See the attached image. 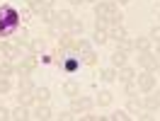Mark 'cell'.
Segmentation results:
<instances>
[{
	"label": "cell",
	"instance_id": "7a4b0ae2",
	"mask_svg": "<svg viewBox=\"0 0 160 121\" xmlns=\"http://www.w3.org/2000/svg\"><path fill=\"white\" fill-rule=\"evenodd\" d=\"M37 65H39L37 56H34V53H29V56H24V58L15 65V75H20V78H29L32 73L37 70Z\"/></svg>",
	"mask_w": 160,
	"mask_h": 121
},
{
	"label": "cell",
	"instance_id": "d4e9b609",
	"mask_svg": "<svg viewBox=\"0 0 160 121\" xmlns=\"http://www.w3.org/2000/svg\"><path fill=\"white\" fill-rule=\"evenodd\" d=\"M100 80L102 82H114L117 80V68H112V65L109 68H102L100 70Z\"/></svg>",
	"mask_w": 160,
	"mask_h": 121
},
{
	"label": "cell",
	"instance_id": "9c48e42d",
	"mask_svg": "<svg viewBox=\"0 0 160 121\" xmlns=\"http://www.w3.org/2000/svg\"><path fill=\"white\" fill-rule=\"evenodd\" d=\"M117 78H119V82L136 80V68H131V65H121V68H117Z\"/></svg>",
	"mask_w": 160,
	"mask_h": 121
},
{
	"label": "cell",
	"instance_id": "bcb514c9",
	"mask_svg": "<svg viewBox=\"0 0 160 121\" xmlns=\"http://www.w3.org/2000/svg\"><path fill=\"white\" fill-rule=\"evenodd\" d=\"M155 94H158V102H160V90H158V92H155Z\"/></svg>",
	"mask_w": 160,
	"mask_h": 121
},
{
	"label": "cell",
	"instance_id": "7c38bea8",
	"mask_svg": "<svg viewBox=\"0 0 160 121\" xmlns=\"http://www.w3.org/2000/svg\"><path fill=\"white\" fill-rule=\"evenodd\" d=\"M34 99H37V104H46V102L51 99V90L49 87H34Z\"/></svg>",
	"mask_w": 160,
	"mask_h": 121
},
{
	"label": "cell",
	"instance_id": "cb8c5ba5",
	"mask_svg": "<svg viewBox=\"0 0 160 121\" xmlns=\"http://www.w3.org/2000/svg\"><path fill=\"white\" fill-rule=\"evenodd\" d=\"M95 102H97L100 107H109L112 102H114V94H112L109 90H102L100 94H97V99H95Z\"/></svg>",
	"mask_w": 160,
	"mask_h": 121
},
{
	"label": "cell",
	"instance_id": "1f68e13d",
	"mask_svg": "<svg viewBox=\"0 0 160 121\" xmlns=\"http://www.w3.org/2000/svg\"><path fill=\"white\" fill-rule=\"evenodd\" d=\"M10 90H12V82H10V78L0 75V94H10Z\"/></svg>",
	"mask_w": 160,
	"mask_h": 121
},
{
	"label": "cell",
	"instance_id": "d6a6232c",
	"mask_svg": "<svg viewBox=\"0 0 160 121\" xmlns=\"http://www.w3.org/2000/svg\"><path fill=\"white\" fill-rule=\"evenodd\" d=\"M124 92H126V97L136 94V92H138V82H136V80H129V82H124Z\"/></svg>",
	"mask_w": 160,
	"mask_h": 121
},
{
	"label": "cell",
	"instance_id": "4316f807",
	"mask_svg": "<svg viewBox=\"0 0 160 121\" xmlns=\"http://www.w3.org/2000/svg\"><path fill=\"white\" fill-rule=\"evenodd\" d=\"M80 63H85V65H97V53L95 51H85L82 56H80Z\"/></svg>",
	"mask_w": 160,
	"mask_h": 121
},
{
	"label": "cell",
	"instance_id": "7402d4cb",
	"mask_svg": "<svg viewBox=\"0 0 160 121\" xmlns=\"http://www.w3.org/2000/svg\"><path fill=\"white\" fill-rule=\"evenodd\" d=\"M133 44H136V51H138V53H143V51H150V46H153L150 36H138V39H133Z\"/></svg>",
	"mask_w": 160,
	"mask_h": 121
},
{
	"label": "cell",
	"instance_id": "5bb4252c",
	"mask_svg": "<svg viewBox=\"0 0 160 121\" xmlns=\"http://www.w3.org/2000/svg\"><path fill=\"white\" fill-rule=\"evenodd\" d=\"M63 94H66V97H78L80 94V85L75 80H66L63 82Z\"/></svg>",
	"mask_w": 160,
	"mask_h": 121
},
{
	"label": "cell",
	"instance_id": "f35d334b",
	"mask_svg": "<svg viewBox=\"0 0 160 121\" xmlns=\"http://www.w3.org/2000/svg\"><path fill=\"white\" fill-rule=\"evenodd\" d=\"M136 119H141V121H148V119H153V111H148V109H141L138 114H136Z\"/></svg>",
	"mask_w": 160,
	"mask_h": 121
},
{
	"label": "cell",
	"instance_id": "b9f144b4",
	"mask_svg": "<svg viewBox=\"0 0 160 121\" xmlns=\"http://www.w3.org/2000/svg\"><path fill=\"white\" fill-rule=\"evenodd\" d=\"M70 5H80V2H85V0H68Z\"/></svg>",
	"mask_w": 160,
	"mask_h": 121
},
{
	"label": "cell",
	"instance_id": "74e56055",
	"mask_svg": "<svg viewBox=\"0 0 160 121\" xmlns=\"http://www.w3.org/2000/svg\"><path fill=\"white\" fill-rule=\"evenodd\" d=\"M29 15H34V12H32V7L24 2V7L20 10V20H29Z\"/></svg>",
	"mask_w": 160,
	"mask_h": 121
},
{
	"label": "cell",
	"instance_id": "c3c4849f",
	"mask_svg": "<svg viewBox=\"0 0 160 121\" xmlns=\"http://www.w3.org/2000/svg\"><path fill=\"white\" fill-rule=\"evenodd\" d=\"M158 24H160V12H158Z\"/></svg>",
	"mask_w": 160,
	"mask_h": 121
},
{
	"label": "cell",
	"instance_id": "52a82bcc",
	"mask_svg": "<svg viewBox=\"0 0 160 121\" xmlns=\"http://www.w3.org/2000/svg\"><path fill=\"white\" fill-rule=\"evenodd\" d=\"M51 116H53V111L49 109V102L46 104H37L34 111H32V119H37V121H49Z\"/></svg>",
	"mask_w": 160,
	"mask_h": 121
},
{
	"label": "cell",
	"instance_id": "4dcf8cb0",
	"mask_svg": "<svg viewBox=\"0 0 160 121\" xmlns=\"http://www.w3.org/2000/svg\"><path fill=\"white\" fill-rule=\"evenodd\" d=\"M109 119H112V121H129V119H131V114H129L126 109H117V111L109 116Z\"/></svg>",
	"mask_w": 160,
	"mask_h": 121
},
{
	"label": "cell",
	"instance_id": "277c9868",
	"mask_svg": "<svg viewBox=\"0 0 160 121\" xmlns=\"http://www.w3.org/2000/svg\"><path fill=\"white\" fill-rule=\"evenodd\" d=\"M95 107V99L92 97H85V94H78V97H70V109L75 111V116L82 114V111H90Z\"/></svg>",
	"mask_w": 160,
	"mask_h": 121
},
{
	"label": "cell",
	"instance_id": "2e32d148",
	"mask_svg": "<svg viewBox=\"0 0 160 121\" xmlns=\"http://www.w3.org/2000/svg\"><path fill=\"white\" fill-rule=\"evenodd\" d=\"M32 116V111L29 107H24V104H17L15 109H12V119H17V121H24V119H29Z\"/></svg>",
	"mask_w": 160,
	"mask_h": 121
},
{
	"label": "cell",
	"instance_id": "6da1fadb",
	"mask_svg": "<svg viewBox=\"0 0 160 121\" xmlns=\"http://www.w3.org/2000/svg\"><path fill=\"white\" fill-rule=\"evenodd\" d=\"M20 10H15L12 5L0 7V36H12L20 29Z\"/></svg>",
	"mask_w": 160,
	"mask_h": 121
},
{
	"label": "cell",
	"instance_id": "836d02e7",
	"mask_svg": "<svg viewBox=\"0 0 160 121\" xmlns=\"http://www.w3.org/2000/svg\"><path fill=\"white\" fill-rule=\"evenodd\" d=\"M20 92H34V82L29 78H20Z\"/></svg>",
	"mask_w": 160,
	"mask_h": 121
},
{
	"label": "cell",
	"instance_id": "83f0119b",
	"mask_svg": "<svg viewBox=\"0 0 160 121\" xmlns=\"http://www.w3.org/2000/svg\"><path fill=\"white\" fill-rule=\"evenodd\" d=\"M92 39H95V44H97V46H104V44L109 41V34H107L104 29H95V34H92Z\"/></svg>",
	"mask_w": 160,
	"mask_h": 121
},
{
	"label": "cell",
	"instance_id": "ba28073f",
	"mask_svg": "<svg viewBox=\"0 0 160 121\" xmlns=\"http://www.w3.org/2000/svg\"><path fill=\"white\" fill-rule=\"evenodd\" d=\"M29 31L24 29V27H20V29L15 31V34H12V44H15V46H20V49H24V46H29Z\"/></svg>",
	"mask_w": 160,
	"mask_h": 121
},
{
	"label": "cell",
	"instance_id": "d590c367",
	"mask_svg": "<svg viewBox=\"0 0 160 121\" xmlns=\"http://www.w3.org/2000/svg\"><path fill=\"white\" fill-rule=\"evenodd\" d=\"M56 119H58V121H70V119H75V111H73V109L61 111V114H56Z\"/></svg>",
	"mask_w": 160,
	"mask_h": 121
},
{
	"label": "cell",
	"instance_id": "e0dca14e",
	"mask_svg": "<svg viewBox=\"0 0 160 121\" xmlns=\"http://www.w3.org/2000/svg\"><path fill=\"white\" fill-rule=\"evenodd\" d=\"M141 109H143V99H138L136 94H131L129 104H126V111H129V114H138Z\"/></svg>",
	"mask_w": 160,
	"mask_h": 121
},
{
	"label": "cell",
	"instance_id": "e575fe53",
	"mask_svg": "<svg viewBox=\"0 0 160 121\" xmlns=\"http://www.w3.org/2000/svg\"><path fill=\"white\" fill-rule=\"evenodd\" d=\"M95 29H109V20L107 17H95Z\"/></svg>",
	"mask_w": 160,
	"mask_h": 121
},
{
	"label": "cell",
	"instance_id": "f546056e",
	"mask_svg": "<svg viewBox=\"0 0 160 121\" xmlns=\"http://www.w3.org/2000/svg\"><path fill=\"white\" fill-rule=\"evenodd\" d=\"M107 20H109V27H117V24H121V22H124V15H121L119 7H117V10H114L109 17H107Z\"/></svg>",
	"mask_w": 160,
	"mask_h": 121
},
{
	"label": "cell",
	"instance_id": "ee69618b",
	"mask_svg": "<svg viewBox=\"0 0 160 121\" xmlns=\"http://www.w3.org/2000/svg\"><path fill=\"white\" fill-rule=\"evenodd\" d=\"M117 2H119V5H129L131 0H117Z\"/></svg>",
	"mask_w": 160,
	"mask_h": 121
},
{
	"label": "cell",
	"instance_id": "484cf974",
	"mask_svg": "<svg viewBox=\"0 0 160 121\" xmlns=\"http://www.w3.org/2000/svg\"><path fill=\"white\" fill-rule=\"evenodd\" d=\"M17 104L32 107V104H37V99H34V94H32V92H20V94H17Z\"/></svg>",
	"mask_w": 160,
	"mask_h": 121
},
{
	"label": "cell",
	"instance_id": "681fc988",
	"mask_svg": "<svg viewBox=\"0 0 160 121\" xmlns=\"http://www.w3.org/2000/svg\"><path fill=\"white\" fill-rule=\"evenodd\" d=\"M158 75H160V68H158Z\"/></svg>",
	"mask_w": 160,
	"mask_h": 121
},
{
	"label": "cell",
	"instance_id": "8d00e7d4",
	"mask_svg": "<svg viewBox=\"0 0 160 121\" xmlns=\"http://www.w3.org/2000/svg\"><path fill=\"white\" fill-rule=\"evenodd\" d=\"M148 36H150V41H153V44H160V24L150 29V34H148Z\"/></svg>",
	"mask_w": 160,
	"mask_h": 121
},
{
	"label": "cell",
	"instance_id": "4fadbf2b",
	"mask_svg": "<svg viewBox=\"0 0 160 121\" xmlns=\"http://www.w3.org/2000/svg\"><path fill=\"white\" fill-rule=\"evenodd\" d=\"M160 107V102H158V94H153V92H146V97H143V109H148V111H155Z\"/></svg>",
	"mask_w": 160,
	"mask_h": 121
},
{
	"label": "cell",
	"instance_id": "f1b7e54d",
	"mask_svg": "<svg viewBox=\"0 0 160 121\" xmlns=\"http://www.w3.org/2000/svg\"><path fill=\"white\" fill-rule=\"evenodd\" d=\"M70 20H73V12H70V10H58V12H56V22H61L63 27H68Z\"/></svg>",
	"mask_w": 160,
	"mask_h": 121
},
{
	"label": "cell",
	"instance_id": "60d3db41",
	"mask_svg": "<svg viewBox=\"0 0 160 121\" xmlns=\"http://www.w3.org/2000/svg\"><path fill=\"white\" fill-rule=\"evenodd\" d=\"M53 2L56 0H41V5H46V7H53Z\"/></svg>",
	"mask_w": 160,
	"mask_h": 121
},
{
	"label": "cell",
	"instance_id": "7bdbcfd3",
	"mask_svg": "<svg viewBox=\"0 0 160 121\" xmlns=\"http://www.w3.org/2000/svg\"><path fill=\"white\" fill-rule=\"evenodd\" d=\"M153 53H155V56H158V60H160V44H158V49L153 51Z\"/></svg>",
	"mask_w": 160,
	"mask_h": 121
},
{
	"label": "cell",
	"instance_id": "8992f818",
	"mask_svg": "<svg viewBox=\"0 0 160 121\" xmlns=\"http://www.w3.org/2000/svg\"><path fill=\"white\" fill-rule=\"evenodd\" d=\"M114 10H117L114 0H97L95 2V17H109Z\"/></svg>",
	"mask_w": 160,
	"mask_h": 121
},
{
	"label": "cell",
	"instance_id": "f6af8a7d",
	"mask_svg": "<svg viewBox=\"0 0 160 121\" xmlns=\"http://www.w3.org/2000/svg\"><path fill=\"white\" fill-rule=\"evenodd\" d=\"M0 58H2V41H0Z\"/></svg>",
	"mask_w": 160,
	"mask_h": 121
},
{
	"label": "cell",
	"instance_id": "d6986e66",
	"mask_svg": "<svg viewBox=\"0 0 160 121\" xmlns=\"http://www.w3.org/2000/svg\"><path fill=\"white\" fill-rule=\"evenodd\" d=\"M126 56H129V53H124V51H114V53H112V68H121V65H126Z\"/></svg>",
	"mask_w": 160,
	"mask_h": 121
},
{
	"label": "cell",
	"instance_id": "9a60e30c",
	"mask_svg": "<svg viewBox=\"0 0 160 121\" xmlns=\"http://www.w3.org/2000/svg\"><path fill=\"white\" fill-rule=\"evenodd\" d=\"M107 34H109V39H114V41H121L124 36H129V31L124 29V24H117V27H109V29H107Z\"/></svg>",
	"mask_w": 160,
	"mask_h": 121
},
{
	"label": "cell",
	"instance_id": "603a6c76",
	"mask_svg": "<svg viewBox=\"0 0 160 121\" xmlns=\"http://www.w3.org/2000/svg\"><path fill=\"white\" fill-rule=\"evenodd\" d=\"M37 17H41V22L51 24V22H56V10H53V7H41V12Z\"/></svg>",
	"mask_w": 160,
	"mask_h": 121
},
{
	"label": "cell",
	"instance_id": "ab89813d",
	"mask_svg": "<svg viewBox=\"0 0 160 121\" xmlns=\"http://www.w3.org/2000/svg\"><path fill=\"white\" fill-rule=\"evenodd\" d=\"M5 119H12V111L5 109V107H0V121H5Z\"/></svg>",
	"mask_w": 160,
	"mask_h": 121
},
{
	"label": "cell",
	"instance_id": "7dc6e473",
	"mask_svg": "<svg viewBox=\"0 0 160 121\" xmlns=\"http://www.w3.org/2000/svg\"><path fill=\"white\" fill-rule=\"evenodd\" d=\"M85 2H97V0H85Z\"/></svg>",
	"mask_w": 160,
	"mask_h": 121
},
{
	"label": "cell",
	"instance_id": "3957f363",
	"mask_svg": "<svg viewBox=\"0 0 160 121\" xmlns=\"http://www.w3.org/2000/svg\"><path fill=\"white\" fill-rule=\"evenodd\" d=\"M136 82H138V90L141 92H153V90H155V82H158V73L143 70L141 75H136Z\"/></svg>",
	"mask_w": 160,
	"mask_h": 121
},
{
	"label": "cell",
	"instance_id": "44dd1931",
	"mask_svg": "<svg viewBox=\"0 0 160 121\" xmlns=\"http://www.w3.org/2000/svg\"><path fill=\"white\" fill-rule=\"evenodd\" d=\"M0 75H5V78L15 75V65H12L10 58H0Z\"/></svg>",
	"mask_w": 160,
	"mask_h": 121
},
{
	"label": "cell",
	"instance_id": "ac0fdd59",
	"mask_svg": "<svg viewBox=\"0 0 160 121\" xmlns=\"http://www.w3.org/2000/svg\"><path fill=\"white\" fill-rule=\"evenodd\" d=\"M117 49H119V51H124V53H133V51H136V44H133V39L124 36L121 41H117Z\"/></svg>",
	"mask_w": 160,
	"mask_h": 121
},
{
	"label": "cell",
	"instance_id": "30bf717a",
	"mask_svg": "<svg viewBox=\"0 0 160 121\" xmlns=\"http://www.w3.org/2000/svg\"><path fill=\"white\" fill-rule=\"evenodd\" d=\"M22 53V49L20 46H15V44H10V41H2V58H17Z\"/></svg>",
	"mask_w": 160,
	"mask_h": 121
},
{
	"label": "cell",
	"instance_id": "8fae6325",
	"mask_svg": "<svg viewBox=\"0 0 160 121\" xmlns=\"http://www.w3.org/2000/svg\"><path fill=\"white\" fill-rule=\"evenodd\" d=\"M29 53H34V56H39V53H44V49H46V41L41 39V36H34V39L29 41Z\"/></svg>",
	"mask_w": 160,
	"mask_h": 121
},
{
	"label": "cell",
	"instance_id": "5b68a950",
	"mask_svg": "<svg viewBox=\"0 0 160 121\" xmlns=\"http://www.w3.org/2000/svg\"><path fill=\"white\" fill-rule=\"evenodd\" d=\"M138 65L143 70L158 73V56H155L153 51H143V53H138Z\"/></svg>",
	"mask_w": 160,
	"mask_h": 121
},
{
	"label": "cell",
	"instance_id": "ffe728a7",
	"mask_svg": "<svg viewBox=\"0 0 160 121\" xmlns=\"http://www.w3.org/2000/svg\"><path fill=\"white\" fill-rule=\"evenodd\" d=\"M66 31H70L73 36H80V34H82V20H78V17H73V20L68 22V27H66Z\"/></svg>",
	"mask_w": 160,
	"mask_h": 121
}]
</instances>
